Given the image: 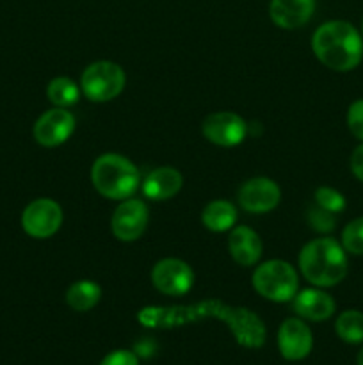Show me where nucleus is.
<instances>
[{
  "mask_svg": "<svg viewBox=\"0 0 363 365\" xmlns=\"http://www.w3.org/2000/svg\"><path fill=\"white\" fill-rule=\"evenodd\" d=\"M209 316L226 321L238 344L246 346V348H260L265 341V327L256 314L249 312L248 309H241V307H228L216 299L201 302L192 307H171V309L148 307L139 312L137 319L146 327L171 328L191 323L196 317Z\"/></svg>",
  "mask_w": 363,
  "mask_h": 365,
  "instance_id": "nucleus-1",
  "label": "nucleus"
},
{
  "mask_svg": "<svg viewBox=\"0 0 363 365\" xmlns=\"http://www.w3.org/2000/svg\"><path fill=\"white\" fill-rule=\"evenodd\" d=\"M317 59L333 71H351L363 59V38L356 27L344 20L320 25L312 38Z\"/></svg>",
  "mask_w": 363,
  "mask_h": 365,
  "instance_id": "nucleus-2",
  "label": "nucleus"
},
{
  "mask_svg": "<svg viewBox=\"0 0 363 365\" xmlns=\"http://www.w3.org/2000/svg\"><path fill=\"white\" fill-rule=\"evenodd\" d=\"M299 269L312 285L320 289L338 285L347 277V255L333 237L306 242L299 253Z\"/></svg>",
  "mask_w": 363,
  "mask_h": 365,
  "instance_id": "nucleus-3",
  "label": "nucleus"
},
{
  "mask_svg": "<svg viewBox=\"0 0 363 365\" xmlns=\"http://www.w3.org/2000/svg\"><path fill=\"white\" fill-rule=\"evenodd\" d=\"M93 187L107 200L132 198L141 185V173L127 157L120 153H103L91 166Z\"/></svg>",
  "mask_w": 363,
  "mask_h": 365,
  "instance_id": "nucleus-4",
  "label": "nucleus"
},
{
  "mask_svg": "<svg viewBox=\"0 0 363 365\" xmlns=\"http://www.w3.org/2000/svg\"><path fill=\"white\" fill-rule=\"evenodd\" d=\"M251 284L262 298L274 303H285L292 302L298 294L299 278L292 264L274 259L256 267Z\"/></svg>",
  "mask_w": 363,
  "mask_h": 365,
  "instance_id": "nucleus-5",
  "label": "nucleus"
},
{
  "mask_svg": "<svg viewBox=\"0 0 363 365\" xmlns=\"http://www.w3.org/2000/svg\"><path fill=\"white\" fill-rule=\"evenodd\" d=\"M127 86V75L120 64L112 61H96L91 63L80 77V89L91 102H110Z\"/></svg>",
  "mask_w": 363,
  "mask_h": 365,
  "instance_id": "nucleus-6",
  "label": "nucleus"
},
{
  "mask_svg": "<svg viewBox=\"0 0 363 365\" xmlns=\"http://www.w3.org/2000/svg\"><path fill=\"white\" fill-rule=\"evenodd\" d=\"M64 220L63 209L50 198H39L28 203L21 214L25 234L34 239H48L60 228Z\"/></svg>",
  "mask_w": 363,
  "mask_h": 365,
  "instance_id": "nucleus-7",
  "label": "nucleus"
},
{
  "mask_svg": "<svg viewBox=\"0 0 363 365\" xmlns=\"http://www.w3.org/2000/svg\"><path fill=\"white\" fill-rule=\"evenodd\" d=\"M149 221V210L139 198H127L116 207L110 220V230L121 242H134L144 234Z\"/></svg>",
  "mask_w": 363,
  "mask_h": 365,
  "instance_id": "nucleus-8",
  "label": "nucleus"
},
{
  "mask_svg": "<svg viewBox=\"0 0 363 365\" xmlns=\"http://www.w3.org/2000/svg\"><path fill=\"white\" fill-rule=\"evenodd\" d=\"M152 284L166 296H184L194 285V271L180 259H162L153 266Z\"/></svg>",
  "mask_w": 363,
  "mask_h": 365,
  "instance_id": "nucleus-9",
  "label": "nucleus"
},
{
  "mask_svg": "<svg viewBox=\"0 0 363 365\" xmlns=\"http://www.w3.org/2000/svg\"><path fill=\"white\" fill-rule=\"evenodd\" d=\"M205 139L217 146L231 148L241 145L248 135V123L238 114L230 110H219L205 118L201 125Z\"/></svg>",
  "mask_w": 363,
  "mask_h": 365,
  "instance_id": "nucleus-10",
  "label": "nucleus"
},
{
  "mask_svg": "<svg viewBox=\"0 0 363 365\" xmlns=\"http://www.w3.org/2000/svg\"><path fill=\"white\" fill-rule=\"evenodd\" d=\"M238 205L249 214H265L281 202V189L273 178L255 177L246 180L238 189Z\"/></svg>",
  "mask_w": 363,
  "mask_h": 365,
  "instance_id": "nucleus-11",
  "label": "nucleus"
},
{
  "mask_svg": "<svg viewBox=\"0 0 363 365\" xmlns=\"http://www.w3.org/2000/svg\"><path fill=\"white\" fill-rule=\"evenodd\" d=\"M75 116L68 109L53 107L46 110L34 123V139L45 148H56L66 143L75 130Z\"/></svg>",
  "mask_w": 363,
  "mask_h": 365,
  "instance_id": "nucleus-12",
  "label": "nucleus"
},
{
  "mask_svg": "<svg viewBox=\"0 0 363 365\" xmlns=\"http://www.w3.org/2000/svg\"><path fill=\"white\" fill-rule=\"evenodd\" d=\"M313 335L308 324L299 317H290L278 330V349L288 362L305 360L312 353Z\"/></svg>",
  "mask_w": 363,
  "mask_h": 365,
  "instance_id": "nucleus-13",
  "label": "nucleus"
},
{
  "mask_svg": "<svg viewBox=\"0 0 363 365\" xmlns=\"http://www.w3.org/2000/svg\"><path fill=\"white\" fill-rule=\"evenodd\" d=\"M182 187H184V175L171 166H160L149 171L141 184L142 195L153 202L171 200L182 191Z\"/></svg>",
  "mask_w": 363,
  "mask_h": 365,
  "instance_id": "nucleus-14",
  "label": "nucleus"
},
{
  "mask_svg": "<svg viewBox=\"0 0 363 365\" xmlns=\"http://www.w3.org/2000/svg\"><path fill=\"white\" fill-rule=\"evenodd\" d=\"M315 11V0H270L269 14L280 29H299L308 24Z\"/></svg>",
  "mask_w": 363,
  "mask_h": 365,
  "instance_id": "nucleus-15",
  "label": "nucleus"
},
{
  "mask_svg": "<svg viewBox=\"0 0 363 365\" xmlns=\"http://www.w3.org/2000/svg\"><path fill=\"white\" fill-rule=\"evenodd\" d=\"M292 307L301 319L313 321V323L330 319L337 309L335 299L327 292L320 291V287L305 289V291L298 292L292 299Z\"/></svg>",
  "mask_w": 363,
  "mask_h": 365,
  "instance_id": "nucleus-16",
  "label": "nucleus"
},
{
  "mask_svg": "<svg viewBox=\"0 0 363 365\" xmlns=\"http://www.w3.org/2000/svg\"><path fill=\"white\" fill-rule=\"evenodd\" d=\"M228 250H230L231 259L241 266L249 267L255 266L260 260L263 252V245L260 235L249 227L238 225L233 227L228 237Z\"/></svg>",
  "mask_w": 363,
  "mask_h": 365,
  "instance_id": "nucleus-17",
  "label": "nucleus"
},
{
  "mask_svg": "<svg viewBox=\"0 0 363 365\" xmlns=\"http://www.w3.org/2000/svg\"><path fill=\"white\" fill-rule=\"evenodd\" d=\"M201 221L206 230L216 232H228L237 223V207L226 200H214L203 209Z\"/></svg>",
  "mask_w": 363,
  "mask_h": 365,
  "instance_id": "nucleus-18",
  "label": "nucleus"
},
{
  "mask_svg": "<svg viewBox=\"0 0 363 365\" xmlns=\"http://www.w3.org/2000/svg\"><path fill=\"white\" fill-rule=\"evenodd\" d=\"M100 298H102V289L93 280L75 282L66 291V303L75 312H88L98 305Z\"/></svg>",
  "mask_w": 363,
  "mask_h": 365,
  "instance_id": "nucleus-19",
  "label": "nucleus"
},
{
  "mask_svg": "<svg viewBox=\"0 0 363 365\" xmlns=\"http://www.w3.org/2000/svg\"><path fill=\"white\" fill-rule=\"evenodd\" d=\"M80 86L71 81L70 77H56L46 86V96L56 107H68L75 106L80 98Z\"/></svg>",
  "mask_w": 363,
  "mask_h": 365,
  "instance_id": "nucleus-20",
  "label": "nucleus"
},
{
  "mask_svg": "<svg viewBox=\"0 0 363 365\" xmlns=\"http://www.w3.org/2000/svg\"><path fill=\"white\" fill-rule=\"evenodd\" d=\"M335 331L347 344H362L363 342V312L359 310H345L337 317Z\"/></svg>",
  "mask_w": 363,
  "mask_h": 365,
  "instance_id": "nucleus-21",
  "label": "nucleus"
},
{
  "mask_svg": "<svg viewBox=\"0 0 363 365\" xmlns=\"http://www.w3.org/2000/svg\"><path fill=\"white\" fill-rule=\"evenodd\" d=\"M342 246L351 255H363V216L345 225L342 230Z\"/></svg>",
  "mask_w": 363,
  "mask_h": 365,
  "instance_id": "nucleus-22",
  "label": "nucleus"
},
{
  "mask_svg": "<svg viewBox=\"0 0 363 365\" xmlns=\"http://www.w3.org/2000/svg\"><path fill=\"white\" fill-rule=\"evenodd\" d=\"M315 205H319L324 210H330L333 214H340L344 212L347 202H345L344 195L337 191V189L319 187L315 191Z\"/></svg>",
  "mask_w": 363,
  "mask_h": 365,
  "instance_id": "nucleus-23",
  "label": "nucleus"
},
{
  "mask_svg": "<svg viewBox=\"0 0 363 365\" xmlns=\"http://www.w3.org/2000/svg\"><path fill=\"white\" fill-rule=\"evenodd\" d=\"M306 221L315 232L327 234V232L335 230V227H337V214L320 209L319 205H313L306 212Z\"/></svg>",
  "mask_w": 363,
  "mask_h": 365,
  "instance_id": "nucleus-24",
  "label": "nucleus"
},
{
  "mask_svg": "<svg viewBox=\"0 0 363 365\" xmlns=\"http://www.w3.org/2000/svg\"><path fill=\"white\" fill-rule=\"evenodd\" d=\"M347 127L356 139L363 143V98L351 103L347 110Z\"/></svg>",
  "mask_w": 363,
  "mask_h": 365,
  "instance_id": "nucleus-25",
  "label": "nucleus"
},
{
  "mask_svg": "<svg viewBox=\"0 0 363 365\" xmlns=\"http://www.w3.org/2000/svg\"><path fill=\"white\" fill-rule=\"evenodd\" d=\"M100 365H139V356L128 349H116L109 353Z\"/></svg>",
  "mask_w": 363,
  "mask_h": 365,
  "instance_id": "nucleus-26",
  "label": "nucleus"
},
{
  "mask_svg": "<svg viewBox=\"0 0 363 365\" xmlns=\"http://www.w3.org/2000/svg\"><path fill=\"white\" fill-rule=\"evenodd\" d=\"M351 171L359 182H363V143L356 146L351 155Z\"/></svg>",
  "mask_w": 363,
  "mask_h": 365,
  "instance_id": "nucleus-27",
  "label": "nucleus"
},
{
  "mask_svg": "<svg viewBox=\"0 0 363 365\" xmlns=\"http://www.w3.org/2000/svg\"><path fill=\"white\" fill-rule=\"evenodd\" d=\"M135 355L137 356H149L152 353H155V342L152 339H142L135 344Z\"/></svg>",
  "mask_w": 363,
  "mask_h": 365,
  "instance_id": "nucleus-28",
  "label": "nucleus"
},
{
  "mask_svg": "<svg viewBox=\"0 0 363 365\" xmlns=\"http://www.w3.org/2000/svg\"><path fill=\"white\" fill-rule=\"evenodd\" d=\"M356 364H358V365H363V348L359 349L358 356H356Z\"/></svg>",
  "mask_w": 363,
  "mask_h": 365,
  "instance_id": "nucleus-29",
  "label": "nucleus"
},
{
  "mask_svg": "<svg viewBox=\"0 0 363 365\" xmlns=\"http://www.w3.org/2000/svg\"><path fill=\"white\" fill-rule=\"evenodd\" d=\"M362 32H363V25H362Z\"/></svg>",
  "mask_w": 363,
  "mask_h": 365,
  "instance_id": "nucleus-30",
  "label": "nucleus"
}]
</instances>
